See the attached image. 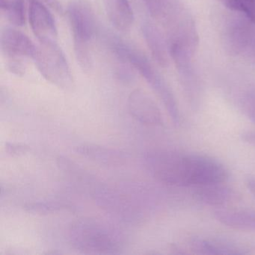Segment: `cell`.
Listing matches in <instances>:
<instances>
[{
  "label": "cell",
  "mask_w": 255,
  "mask_h": 255,
  "mask_svg": "<svg viewBox=\"0 0 255 255\" xmlns=\"http://www.w3.org/2000/svg\"><path fill=\"white\" fill-rule=\"evenodd\" d=\"M214 216L222 225L241 231H255V213L246 210H216Z\"/></svg>",
  "instance_id": "obj_17"
},
{
  "label": "cell",
  "mask_w": 255,
  "mask_h": 255,
  "mask_svg": "<svg viewBox=\"0 0 255 255\" xmlns=\"http://www.w3.org/2000/svg\"><path fill=\"white\" fill-rule=\"evenodd\" d=\"M142 34L155 62L162 68L168 67L169 64V49L167 48L160 31L151 23H144L142 26Z\"/></svg>",
  "instance_id": "obj_16"
},
{
  "label": "cell",
  "mask_w": 255,
  "mask_h": 255,
  "mask_svg": "<svg viewBox=\"0 0 255 255\" xmlns=\"http://www.w3.org/2000/svg\"><path fill=\"white\" fill-rule=\"evenodd\" d=\"M241 138L244 142L255 147V132L248 131L243 132L241 135Z\"/></svg>",
  "instance_id": "obj_24"
},
{
  "label": "cell",
  "mask_w": 255,
  "mask_h": 255,
  "mask_svg": "<svg viewBox=\"0 0 255 255\" xmlns=\"http://www.w3.org/2000/svg\"><path fill=\"white\" fill-rule=\"evenodd\" d=\"M68 236L71 245L84 254L114 255L124 246V237L119 231L96 219L75 221L70 226Z\"/></svg>",
  "instance_id": "obj_2"
},
{
  "label": "cell",
  "mask_w": 255,
  "mask_h": 255,
  "mask_svg": "<svg viewBox=\"0 0 255 255\" xmlns=\"http://www.w3.org/2000/svg\"><path fill=\"white\" fill-rule=\"evenodd\" d=\"M224 183L195 186L194 195L198 201L210 207H227L235 201L236 193Z\"/></svg>",
  "instance_id": "obj_13"
},
{
  "label": "cell",
  "mask_w": 255,
  "mask_h": 255,
  "mask_svg": "<svg viewBox=\"0 0 255 255\" xmlns=\"http://www.w3.org/2000/svg\"><path fill=\"white\" fill-rule=\"evenodd\" d=\"M5 148L7 153L11 156H21L29 150V146L23 143L7 142Z\"/></svg>",
  "instance_id": "obj_23"
},
{
  "label": "cell",
  "mask_w": 255,
  "mask_h": 255,
  "mask_svg": "<svg viewBox=\"0 0 255 255\" xmlns=\"http://www.w3.org/2000/svg\"><path fill=\"white\" fill-rule=\"evenodd\" d=\"M47 3L50 4V5L53 6V8H56V9H61V7H59V3H58L57 0H46Z\"/></svg>",
  "instance_id": "obj_26"
},
{
  "label": "cell",
  "mask_w": 255,
  "mask_h": 255,
  "mask_svg": "<svg viewBox=\"0 0 255 255\" xmlns=\"http://www.w3.org/2000/svg\"><path fill=\"white\" fill-rule=\"evenodd\" d=\"M228 177V170L221 162L198 153L173 151L165 169L166 184L178 187L225 183Z\"/></svg>",
  "instance_id": "obj_1"
},
{
  "label": "cell",
  "mask_w": 255,
  "mask_h": 255,
  "mask_svg": "<svg viewBox=\"0 0 255 255\" xmlns=\"http://www.w3.org/2000/svg\"><path fill=\"white\" fill-rule=\"evenodd\" d=\"M131 116L143 125L159 126L162 125V116L159 107L144 91L136 89L131 92L128 100Z\"/></svg>",
  "instance_id": "obj_9"
},
{
  "label": "cell",
  "mask_w": 255,
  "mask_h": 255,
  "mask_svg": "<svg viewBox=\"0 0 255 255\" xmlns=\"http://www.w3.org/2000/svg\"><path fill=\"white\" fill-rule=\"evenodd\" d=\"M29 23L39 42H57L58 30L53 16L38 0H31Z\"/></svg>",
  "instance_id": "obj_10"
},
{
  "label": "cell",
  "mask_w": 255,
  "mask_h": 255,
  "mask_svg": "<svg viewBox=\"0 0 255 255\" xmlns=\"http://www.w3.org/2000/svg\"><path fill=\"white\" fill-rule=\"evenodd\" d=\"M251 20L233 22L227 29L225 41L230 53L238 55L255 44V30Z\"/></svg>",
  "instance_id": "obj_11"
},
{
  "label": "cell",
  "mask_w": 255,
  "mask_h": 255,
  "mask_svg": "<svg viewBox=\"0 0 255 255\" xmlns=\"http://www.w3.org/2000/svg\"><path fill=\"white\" fill-rule=\"evenodd\" d=\"M242 108L245 115L255 125V90L249 91L244 95Z\"/></svg>",
  "instance_id": "obj_22"
},
{
  "label": "cell",
  "mask_w": 255,
  "mask_h": 255,
  "mask_svg": "<svg viewBox=\"0 0 255 255\" xmlns=\"http://www.w3.org/2000/svg\"><path fill=\"white\" fill-rule=\"evenodd\" d=\"M106 12L113 26L120 32H128L134 16L129 0H104Z\"/></svg>",
  "instance_id": "obj_15"
},
{
  "label": "cell",
  "mask_w": 255,
  "mask_h": 255,
  "mask_svg": "<svg viewBox=\"0 0 255 255\" xmlns=\"http://www.w3.org/2000/svg\"><path fill=\"white\" fill-rule=\"evenodd\" d=\"M74 150L77 154L86 159L107 166L122 165L127 159L124 152L98 144H78L74 147Z\"/></svg>",
  "instance_id": "obj_12"
},
{
  "label": "cell",
  "mask_w": 255,
  "mask_h": 255,
  "mask_svg": "<svg viewBox=\"0 0 255 255\" xmlns=\"http://www.w3.org/2000/svg\"><path fill=\"white\" fill-rule=\"evenodd\" d=\"M125 54L128 62L134 69L139 72L160 98L173 123L176 125H180V113L178 104L171 88L167 84L163 77L153 68L150 61L141 52L127 45Z\"/></svg>",
  "instance_id": "obj_4"
},
{
  "label": "cell",
  "mask_w": 255,
  "mask_h": 255,
  "mask_svg": "<svg viewBox=\"0 0 255 255\" xmlns=\"http://www.w3.org/2000/svg\"><path fill=\"white\" fill-rule=\"evenodd\" d=\"M225 4L233 11L243 13L255 24V0H225Z\"/></svg>",
  "instance_id": "obj_21"
},
{
  "label": "cell",
  "mask_w": 255,
  "mask_h": 255,
  "mask_svg": "<svg viewBox=\"0 0 255 255\" xmlns=\"http://www.w3.org/2000/svg\"><path fill=\"white\" fill-rule=\"evenodd\" d=\"M0 8L10 23L15 26H23L26 20L23 0H0Z\"/></svg>",
  "instance_id": "obj_18"
},
{
  "label": "cell",
  "mask_w": 255,
  "mask_h": 255,
  "mask_svg": "<svg viewBox=\"0 0 255 255\" xmlns=\"http://www.w3.org/2000/svg\"><path fill=\"white\" fill-rule=\"evenodd\" d=\"M23 208L26 212L32 214L44 216L70 210L71 207L65 203L58 201H36L27 203L23 205Z\"/></svg>",
  "instance_id": "obj_19"
},
{
  "label": "cell",
  "mask_w": 255,
  "mask_h": 255,
  "mask_svg": "<svg viewBox=\"0 0 255 255\" xmlns=\"http://www.w3.org/2000/svg\"><path fill=\"white\" fill-rule=\"evenodd\" d=\"M0 45L8 70L16 75H23L28 61L34 59L36 50L32 41L20 31L6 28L1 34Z\"/></svg>",
  "instance_id": "obj_5"
},
{
  "label": "cell",
  "mask_w": 255,
  "mask_h": 255,
  "mask_svg": "<svg viewBox=\"0 0 255 255\" xmlns=\"http://www.w3.org/2000/svg\"><path fill=\"white\" fill-rule=\"evenodd\" d=\"M246 186L249 189V192L252 194L255 198V177H248L246 182Z\"/></svg>",
  "instance_id": "obj_25"
},
{
  "label": "cell",
  "mask_w": 255,
  "mask_h": 255,
  "mask_svg": "<svg viewBox=\"0 0 255 255\" xmlns=\"http://www.w3.org/2000/svg\"><path fill=\"white\" fill-rule=\"evenodd\" d=\"M165 22L169 26V44H178L194 56L199 38L192 16L187 11L175 6Z\"/></svg>",
  "instance_id": "obj_6"
},
{
  "label": "cell",
  "mask_w": 255,
  "mask_h": 255,
  "mask_svg": "<svg viewBox=\"0 0 255 255\" xmlns=\"http://www.w3.org/2000/svg\"><path fill=\"white\" fill-rule=\"evenodd\" d=\"M68 15L74 41L91 43L96 31V23L89 5L82 0H74L68 5Z\"/></svg>",
  "instance_id": "obj_7"
},
{
  "label": "cell",
  "mask_w": 255,
  "mask_h": 255,
  "mask_svg": "<svg viewBox=\"0 0 255 255\" xmlns=\"http://www.w3.org/2000/svg\"><path fill=\"white\" fill-rule=\"evenodd\" d=\"M33 60L40 74L53 86L64 90L74 86L68 61L57 42H39Z\"/></svg>",
  "instance_id": "obj_3"
},
{
  "label": "cell",
  "mask_w": 255,
  "mask_h": 255,
  "mask_svg": "<svg viewBox=\"0 0 255 255\" xmlns=\"http://www.w3.org/2000/svg\"><path fill=\"white\" fill-rule=\"evenodd\" d=\"M147 11L153 18L165 21L175 5L169 0H143Z\"/></svg>",
  "instance_id": "obj_20"
},
{
  "label": "cell",
  "mask_w": 255,
  "mask_h": 255,
  "mask_svg": "<svg viewBox=\"0 0 255 255\" xmlns=\"http://www.w3.org/2000/svg\"><path fill=\"white\" fill-rule=\"evenodd\" d=\"M192 58L180 56L174 60L180 75V83L191 108L196 111L199 110L203 98V87L198 74L194 69Z\"/></svg>",
  "instance_id": "obj_8"
},
{
  "label": "cell",
  "mask_w": 255,
  "mask_h": 255,
  "mask_svg": "<svg viewBox=\"0 0 255 255\" xmlns=\"http://www.w3.org/2000/svg\"><path fill=\"white\" fill-rule=\"evenodd\" d=\"M190 250L197 255H245L246 249L225 240L195 237L189 243Z\"/></svg>",
  "instance_id": "obj_14"
}]
</instances>
